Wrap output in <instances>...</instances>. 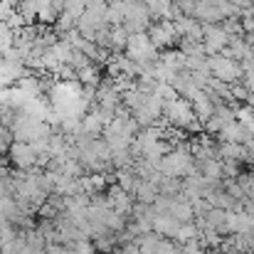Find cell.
<instances>
[{
  "label": "cell",
  "mask_w": 254,
  "mask_h": 254,
  "mask_svg": "<svg viewBox=\"0 0 254 254\" xmlns=\"http://www.w3.org/2000/svg\"><path fill=\"white\" fill-rule=\"evenodd\" d=\"M124 55L143 69V67L153 64V62L158 60V55H161V52H158V47L151 42L148 32H133V35H128V40H126Z\"/></svg>",
  "instance_id": "2"
},
{
  "label": "cell",
  "mask_w": 254,
  "mask_h": 254,
  "mask_svg": "<svg viewBox=\"0 0 254 254\" xmlns=\"http://www.w3.org/2000/svg\"><path fill=\"white\" fill-rule=\"evenodd\" d=\"M230 42V32L225 30L222 22H212V25H202V45L207 57L210 55H220Z\"/></svg>",
  "instance_id": "8"
},
{
  "label": "cell",
  "mask_w": 254,
  "mask_h": 254,
  "mask_svg": "<svg viewBox=\"0 0 254 254\" xmlns=\"http://www.w3.org/2000/svg\"><path fill=\"white\" fill-rule=\"evenodd\" d=\"M121 7H124V22L121 27L133 35V32H146L148 25L153 22L151 15H148V7L141 2V0H121Z\"/></svg>",
  "instance_id": "4"
},
{
  "label": "cell",
  "mask_w": 254,
  "mask_h": 254,
  "mask_svg": "<svg viewBox=\"0 0 254 254\" xmlns=\"http://www.w3.org/2000/svg\"><path fill=\"white\" fill-rule=\"evenodd\" d=\"M146 32H148L151 42H153L158 50H168V47H173V45L180 42V35H178L173 20H153V22L148 25Z\"/></svg>",
  "instance_id": "7"
},
{
  "label": "cell",
  "mask_w": 254,
  "mask_h": 254,
  "mask_svg": "<svg viewBox=\"0 0 254 254\" xmlns=\"http://www.w3.org/2000/svg\"><path fill=\"white\" fill-rule=\"evenodd\" d=\"M156 168H158L161 175H168V178H188V175L197 173V166H195L192 156L185 148H175L170 153H163L158 158Z\"/></svg>",
  "instance_id": "3"
},
{
  "label": "cell",
  "mask_w": 254,
  "mask_h": 254,
  "mask_svg": "<svg viewBox=\"0 0 254 254\" xmlns=\"http://www.w3.org/2000/svg\"><path fill=\"white\" fill-rule=\"evenodd\" d=\"M84 7H86V0H64L60 15H67V17L74 20V25H77V20H79V15L84 12Z\"/></svg>",
  "instance_id": "11"
},
{
  "label": "cell",
  "mask_w": 254,
  "mask_h": 254,
  "mask_svg": "<svg viewBox=\"0 0 254 254\" xmlns=\"http://www.w3.org/2000/svg\"><path fill=\"white\" fill-rule=\"evenodd\" d=\"M207 69H210V77L225 82V84H235L242 79V64L227 55H210L207 57Z\"/></svg>",
  "instance_id": "5"
},
{
  "label": "cell",
  "mask_w": 254,
  "mask_h": 254,
  "mask_svg": "<svg viewBox=\"0 0 254 254\" xmlns=\"http://www.w3.org/2000/svg\"><path fill=\"white\" fill-rule=\"evenodd\" d=\"M77 82L82 86L96 89V86L101 84V69H99V64L96 62H89L82 69H77Z\"/></svg>",
  "instance_id": "10"
},
{
  "label": "cell",
  "mask_w": 254,
  "mask_h": 254,
  "mask_svg": "<svg viewBox=\"0 0 254 254\" xmlns=\"http://www.w3.org/2000/svg\"><path fill=\"white\" fill-rule=\"evenodd\" d=\"M195 237H200V230H197L192 222H180V227H178V232H175L173 240H178V242H190V240H195Z\"/></svg>",
  "instance_id": "12"
},
{
  "label": "cell",
  "mask_w": 254,
  "mask_h": 254,
  "mask_svg": "<svg viewBox=\"0 0 254 254\" xmlns=\"http://www.w3.org/2000/svg\"><path fill=\"white\" fill-rule=\"evenodd\" d=\"M168 215H173L178 222H190L192 217H195V210H192V202H188L185 197L180 200V197H170V205L168 210H166Z\"/></svg>",
  "instance_id": "9"
},
{
  "label": "cell",
  "mask_w": 254,
  "mask_h": 254,
  "mask_svg": "<svg viewBox=\"0 0 254 254\" xmlns=\"http://www.w3.org/2000/svg\"><path fill=\"white\" fill-rule=\"evenodd\" d=\"M163 119L170 126L180 128V131H190V133L202 131V124L195 119V111H192L190 101H185L180 96H173V99L163 101Z\"/></svg>",
  "instance_id": "1"
},
{
  "label": "cell",
  "mask_w": 254,
  "mask_h": 254,
  "mask_svg": "<svg viewBox=\"0 0 254 254\" xmlns=\"http://www.w3.org/2000/svg\"><path fill=\"white\" fill-rule=\"evenodd\" d=\"M10 163L17 170H32L37 166V146L27 143V141H12L7 148Z\"/></svg>",
  "instance_id": "6"
}]
</instances>
